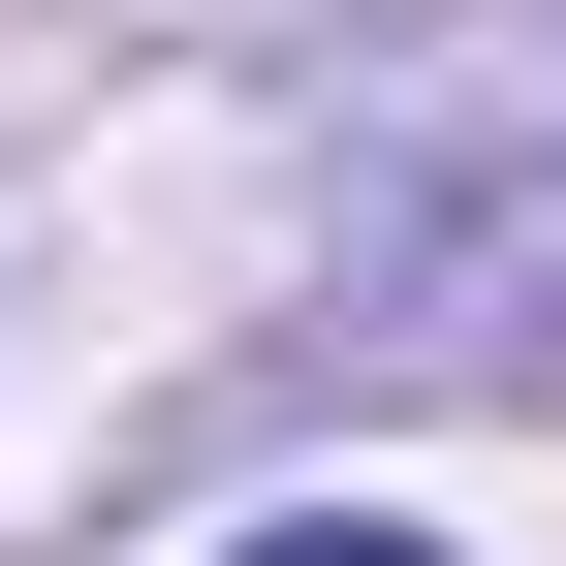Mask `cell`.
Returning <instances> with one entry per match:
<instances>
[{
    "mask_svg": "<svg viewBox=\"0 0 566 566\" xmlns=\"http://www.w3.org/2000/svg\"><path fill=\"white\" fill-rule=\"evenodd\" d=\"M252 566H441V535H252Z\"/></svg>",
    "mask_w": 566,
    "mask_h": 566,
    "instance_id": "obj_2",
    "label": "cell"
},
{
    "mask_svg": "<svg viewBox=\"0 0 566 566\" xmlns=\"http://www.w3.org/2000/svg\"><path fill=\"white\" fill-rule=\"evenodd\" d=\"M315 221L378 378H566V0H378L315 63Z\"/></svg>",
    "mask_w": 566,
    "mask_h": 566,
    "instance_id": "obj_1",
    "label": "cell"
}]
</instances>
